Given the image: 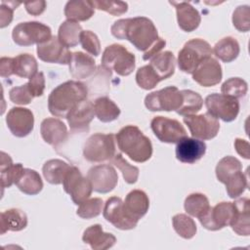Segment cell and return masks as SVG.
I'll return each mask as SVG.
<instances>
[{"instance_id":"cell-8","label":"cell","mask_w":250,"mask_h":250,"mask_svg":"<svg viewBox=\"0 0 250 250\" xmlns=\"http://www.w3.org/2000/svg\"><path fill=\"white\" fill-rule=\"evenodd\" d=\"M183 103L182 92L175 86H169L148 94L145 105L150 111L178 110Z\"/></svg>"},{"instance_id":"cell-1","label":"cell","mask_w":250,"mask_h":250,"mask_svg":"<svg viewBox=\"0 0 250 250\" xmlns=\"http://www.w3.org/2000/svg\"><path fill=\"white\" fill-rule=\"evenodd\" d=\"M110 31L115 38L130 41L144 53L148 51L160 38L153 22L146 17L118 20L111 25Z\"/></svg>"},{"instance_id":"cell-47","label":"cell","mask_w":250,"mask_h":250,"mask_svg":"<svg viewBox=\"0 0 250 250\" xmlns=\"http://www.w3.org/2000/svg\"><path fill=\"white\" fill-rule=\"evenodd\" d=\"M94 8L109 13L112 16H120L127 12L128 4L123 1H104L95 0L92 1Z\"/></svg>"},{"instance_id":"cell-6","label":"cell","mask_w":250,"mask_h":250,"mask_svg":"<svg viewBox=\"0 0 250 250\" xmlns=\"http://www.w3.org/2000/svg\"><path fill=\"white\" fill-rule=\"evenodd\" d=\"M115 154V137L113 134H94L88 138L83 146V156L89 162L97 163L110 160Z\"/></svg>"},{"instance_id":"cell-27","label":"cell","mask_w":250,"mask_h":250,"mask_svg":"<svg viewBox=\"0 0 250 250\" xmlns=\"http://www.w3.org/2000/svg\"><path fill=\"white\" fill-rule=\"evenodd\" d=\"M149 66L158 76L160 81L171 77L175 72L176 59L172 52L165 51L157 54L150 60Z\"/></svg>"},{"instance_id":"cell-55","label":"cell","mask_w":250,"mask_h":250,"mask_svg":"<svg viewBox=\"0 0 250 250\" xmlns=\"http://www.w3.org/2000/svg\"><path fill=\"white\" fill-rule=\"evenodd\" d=\"M234 147L239 155L244 157L245 159L250 158V153H249V143L245 140L242 139H236L234 141Z\"/></svg>"},{"instance_id":"cell-53","label":"cell","mask_w":250,"mask_h":250,"mask_svg":"<svg viewBox=\"0 0 250 250\" xmlns=\"http://www.w3.org/2000/svg\"><path fill=\"white\" fill-rule=\"evenodd\" d=\"M0 75L10 77L13 75V58L2 57L0 60Z\"/></svg>"},{"instance_id":"cell-17","label":"cell","mask_w":250,"mask_h":250,"mask_svg":"<svg viewBox=\"0 0 250 250\" xmlns=\"http://www.w3.org/2000/svg\"><path fill=\"white\" fill-rule=\"evenodd\" d=\"M6 123L14 136L23 138L33 130V113L28 108L12 107L6 116Z\"/></svg>"},{"instance_id":"cell-41","label":"cell","mask_w":250,"mask_h":250,"mask_svg":"<svg viewBox=\"0 0 250 250\" xmlns=\"http://www.w3.org/2000/svg\"><path fill=\"white\" fill-rule=\"evenodd\" d=\"M226 189L230 198H236L241 195L248 188V180L246 174L242 173V170L234 173L225 183Z\"/></svg>"},{"instance_id":"cell-30","label":"cell","mask_w":250,"mask_h":250,"mask_svg":"<svg viewBox=\"0 0 250 250\" xmlns=\"http://www.w3.org/2000/svg\"><path fill=\"white\" fill-rule=\"evenodd\" d=\"M95 13L92 1L73 0L68 1L64 7V15L67 20L84 21L89 20Z\"/></svg>"},{"instance_id":"cell-5","label":"cell","mask_w":250,"mask_h":250,"mask_svg":"<svg viewBox=\"0 0 250 250\" xmlns=\"http://www.w3.org/2000/svg\"><path fill=\"white\" fill-rule=\"evenodd\" d=\"M102 65L109 71L114 70L120 76H128L135 69L136 58L124 46L112 44L104 49Z\"/></svg>"},{"instance_id":"cell-14","label":"cell","mask_w":250,"mask_h":250,"mask_svg":"<svg viewBox=\"0 0 250 250\" xmlns=\"http://www.w3.org/2000/svg\"><path fill=\"white\" fill-rule=\"evenodd\" d=\"M104 218L112 224L116 229L122 230H128L136 228L138 221L131 218L124 207V202L120 197H109L103 210Z\"/></svg>"},{"instance_id":"cell-37","label":"cell","mask_w":250,"mask_h":250,"mask_svg":"<svg viewBox=\"0 0 250 250\" xmlns=\"http://www.w3.org/2000/svg\"><path fill=\"white\" fill-rule=\"evenodd\" d=\"M184 206L188 214H189L192 217H196L197 219L202 217L210 208L207 196L199 192L189 194L186 198Z\"/></svg>"},{"instance_id":"cell-9","label":"cell","mask_w":250,"mask_h":250,"mask_svg":"<svg viewBox=\"0 0 250 250\" xmlns=\"http://www.w3.org/2000/svg\"><path fill=\"white\" fill-rule=\"evenodd\" d=\"M205 105L211 115L225 122L233 121L239 112L238 100L224 94L208 95L205 99Z\"/></svg>"},{"instance_id":"cell-39","label":"cell","mask_w":250,"mask_h":250,"mask_svg":"<svg viewBox=\"0 0 250 250\" xmlns=\"http://www.w3.org/2000/svg\"><path fill=\"white\" fill-rule=\"evenodd\" d=\"M240 170H242V165L237 158L233 156H225L216 166V176L221 183L225 184L230 176Z\"/></svg>"},{"instance_id":"cell-13","label":"cell","mask_w":250,"mask_h":250,"mask_svg":"<svg viewBox=\"0 0 250 250\" xmlns=\"http://www.w3.org/2000/svg\"><path fill=\"white\" fill-rule=\"evenodd\" d=\"M150 127L156 138L162 143L176 144L187 137L185 127L176 119L155 116L150 122Z\"/></svg>"},{"instance_id":"cell-22","label":"cell","mask_w":250,"mask_h":250,"mask_svg":"<svg viewBox=\"0 0 250 250\" xmlns=\"http://www.w3.org/2000/svg\"><path fill=\"white\" fill-rule=\"evenodd\" d=\"M170 4L176 8L177 20L180 28L184 31L191 32L199 26L201 21L200 14L189 3L170 1Z\"/></svg>"},{"instance_id":"cell-40","label":"cell","mask_w":250,"mask_h":250,"mask_svg":"<svg viewBox=\"0 0 250 250\" xmlns=\"http://www.w3.org/2000/svg\"><path fill=\"white\" fill-rule=\"evenodd\" d=\"M175 231L185 239L192 238L196 233L195 222L186 214H177L172 219Z\"/></svg>"},{"instance_id":"cell-25","label":"cell","mask_w":250,"mask_h":250,"mask_svg":"<svg viewBox=\"0 0 250 250\" xmlns=\"http://www.w3.org/2000/svg\"><path fill=\"white\" fill-rule=\"evenodd\" d=\"M68 66L69 72L73 78L85 79L95 72L96 62L92 57L82 52H74L71 55Z\"/></svg>"},{"instance_id":"cell-18","label":"cell","mask_w":250,"mask_h":250,"mask_svg":"<svg viewBox=\"0 0 250 250\" xmlns=\"http://www.w3.org/2000/svg\"><path fill=\"white\" fill-rule=\"evenodd\" d=\"M94 116V104L87 100L80 102L68 112L66 116L70 131L73 133L87 132Z\"/></svg>"},{"instance_id":"cell-10","label":"cell","mask_w":250,"mask_h":250,"mask_svg":"<svg viewBox=\"0 0 250 250\" xmlns=\"http://www.w3.org/2000/svg\"><path fill=\"white\" fill-rule=\"evenodd\" d=\"M62 186L64 191L70 195L72 201L76 205L87 200L93 190L88 178H84L80 170L72 165L63 179Z\"/></svg>"},{"instance_id":"cell-44","label":"cell","mask_w":250,"mask_h":250,"mask_svg":"<svg viewBox=\"0 0 250 250\" xmlns=\"http://www.w3.org/2000/svg\"><path fill=\"white\" fill-rule=\"evenodd\" d=\"M104 201L101 198L95 197L87 199L79 204L76 214L82 219H92L99 216L103 211Z\"/></svg>"},{"instance_id":"cell-24","label":"cell","mask_w":250,"mask_h":250,"mask_svg":"<svg viewBox=\"0 0 250 250\" xmlns=\"http://www.w3.org/2000/svg\"><path fill=\"white\" fill-rule=\"evenodd\" d=\"M124 207L127 214L139 222V220L148 211L149 199L145 191L134 189L127 194L124 201Z\"/></svg>"},{"instance_id":"cell-16","label":"cell","mask_w":250,"mask_h":250,"mask_svg":"<svg viewBox=\"0 0 250 250\" xmlns=\"http://www.w3.org/2000/svg\"><path fill=\"white\" fill-rule=\"evenodd\" d=\"M36 52L41 61L60 64H68L72 55L68 48L56 36H52L48 41L37 45Z\"/></svg>"},{"instance_id":"cell-52","label":"cell","mask_w":250,"mask_h":250,"mask_svg":"<svg viewBox=\"0 0 250 250\" xmlns=\"http://www.w3.org/2000/svg\"><path fill=\"white\" fill-rule=\"evenodd\" d=\"M25 9L28 14L32 16L41 15L46 9V1H34V2H26L24 4Z\"/></svg>"},{"instance_id":"cell-3","label":"cell","mask_w":250,"mask_h":250,"mask_svg":"<svg viewBox=\"0 0 250 250\" xmlns=\"http://www.w3.org/2000/svg\"><path fill=\"white\" fill-rule=\"evenodd\" d=\"M119 149L135 162L143 163L152 155L150 140L134 125H127L119 130L116 135Z\"/></svg>"},{"instance_id":"cell-28","label":"cell","mask_w":250,"mask_h":250,"mask_svg":"<svg viewBox=\"0 0 250 250\" xmlns=\"http://www.w3.org/2000/svg\"><path fill=\"white\" fill-rule=\"evenodd\" d=\"M1 234L6 231H20L27 226L26 214L18 208L8 209L1 213Z\"/></svg>"},{"instance_id":"cell-34","label":"cell","mask_w":250,"mask_h":250,"mask_svg":"<svg viewBox=\"0 0 250 250\" xmlns=\"http://www.w3.org/2000/svg\"><path fill=\"white\" fill-rule=\"evenodd\" d=\"M38 64L35 58L29 54H21L13 58V74L30 79L37 73Z\"/></svg>"},{"instance_id":"cell-20","label":"cell","mask_w":250,"mask_h":250,"mask_svg":"<svg viewBox=\"0 0 250 250\" xmlns=\"http://www.w3.org/2000/svg\"><path fill=\"white\" fill-rule=\"evenodd\" d=\"M206 152V145L195 138L185 137L177 143L176 157L183 163L192 164L198 161Z\"/></svg>"},{"instance_id":"cell-45","label":"cell","mask_w":250,"mask_h":250,"mask_svg":"<svg viewBox=\"0 0 250 250\" xmlns=\"http://www.w3.org/2000/svg\"><path fill=\"white\" fill-rule=\"evenodd\" d=\"M136 82L141 88L145 90H150L160 82V79L149 66V64H147L140 67L137 70Z\"/></svg>"},{"instance_id":"cell-49","label":"cell","mask_w":250,"mask_h":250,"mask_svg":"<svg viewBox=\"0 0 250 250\" xmlns=\"http://www.w3.org/2000/svg\"><path fill=\"white\" fill-rule=\"evenodd\" d=\"M9 98L12 101V103H14L16 104L23 105V104H30V102L35 97L33 96L32 92L30 91V89L26 83V84L12 88L9 92Z\"/></svg>"},{"instance_id":"cell-36","label":"cell","mask_w":250,"mask_h":250,"mask_svg":"<svg viewBox=\"0 0 250 250\" xmlns=\"http://www.w3.org/2000/svg\"><path fill=\"white\" fill-rule=\"evenodd\" d=\"M82 31V27L77 21L66 20L59 28L58 38L67 48L75 47L80 42V34Z\"/></svg>"},{"instance_id":"cell-7","label":"cell","mask_w":250,"mask_h":250,"mask_svg":"<svg viewBox=\"0 0 250 250\" xmlns=\"http://www.w3.org/2000/svg\"><path fill=\"white\" fill-rule=\"evenodd\" d=\"M13 40L20 46L42 44L52 37L49 26L39 21H25L17 24L12 32Z\"/></svg>"},{"instance_id":"cell-23","label":"cell","mask_w":250,"mask_h":250,"mask_svg":"<svg viewBox=\"0 0 250 250\" xmlns=\"http://www.w3.org/2000/svg\"><path fill=\"white\" fill-rule=\"evenodd\" d=\"M82 240L89 244L94 250H105L111 248L115 242L116 238L112 233L104 232L101 225L96 224L85 229Z\"/></svg>"},{"instance_id":"cell-4","label":"cell","mask_w":250,"mask_h":250,"mask_svg":"<svg viewBox=\"0 0 250 250\" xmlns=\"http://www.w3.org/2000/svg\"><path fill=\"white\" fill-rule=\"evenodd\" d=\"M212 54L213 50L208 42L200 38L191 39L179 52L178 66L182 71L192 74L197 66Z\"/></svg>"},{"instance_id":"cell-15","label":"cell","mask_w":250,"mask_h":250,"mask_svg":"<svg viewBox=\"0 0 250 250\" xmlns=\"http://www.w3.org/2000/svg\"><path fill=\"white\" fill-rule=\"evenodd\" d=\"M93 190L99 193H107L114 189L118 182V175L115 169L108 164H102L92 167L87 174Z\"/></svg>"},{"instance_id":"cell-2","label":"cell","mask_w":250,"mask_h":250,"mask_svg":"<svg viewBox=\"0 0 250 250\" xmlns=\"http://www.w3.org/2000/svg\"><path fill=\"white\" fill-rule=\"evenodd\" d=\"M88 90L84 83L69 80L57 86L49 95L48 108L51 114L66 118L68 112L87 99Z\"/></svg>"},{"instance_id":"cell-42","label":"cell","mask_w":250,"mask_h":250,"mask_svg":"<svg viewBox=\"0 0 250 250\" xmlns=\"http://www.w3.org/2000/svg\"><path fill=\"white\" fill-rule=\"evenodd\" d=\"M110 163L115 165L121 172L124 181L127 184H135L139 178V168L129 164L120 153H116L110 160Z\"/></svg>"},{"instance_id":"cell-54","label":"cell","mask_w":250,"mask_h":250,"mask_svg":"<svg viewBox=\"0 0 250 250\" xmlns=\"http://www.w3.org/2000/svg\"><path fill=\"white\" fill-rule=\"evenodd\" d=\"M166 45V41L162 38H159L158 41L148 50L146 51V53H144V56H143V59L145 61H147V60H151L154 56H156L157 54L160 53V51L163 49V47Z\"/></svg>"},{"instance_id":"cell-38","label":"cell","mask_w":250,"mask_h":250,"mask_svg":"<svg viewBox=\"0 0 250 250\" xmlns=\"http://www.w3.org/2000/svg\"><path fill=\"white\" fill-rule=\"evenodd\" d=\"M183 103L181 107L177 110L180 115H192L198 112L203 105V99L201 96L191 90H182Z\"/></svg>"},{"instance_id":"cell-11","label":"cell","mask_w":250,"mask_h":250,"mask_svg":"<svg viewBox=\"0 0 250 250\" xmlns=\"http://www.w3.org/2000/svg\"><path fill=\"white\" fill-rule=\"evenodd\" d=\"M184 122L189 129L191 136L198 140H211L218 135L220 130L218 119L209 112L187 115L184 117Z\"/></svg>"},{"instance_id":"cell-35","label":"cell","mask_w":250,"mask_h":250,"mask_svg":"<svg viewBox=\"0 0 250 250\" xmlns=\"http://www.w3.org/2000/svg\"><path fill=\"white\" fill-rule=\"evenodd\" d=\"M95 115L102 122H111L120 115V108L107 97H101L94 104Z\"/></svg>"},{"instance_id":"cell-19","label":"cell","mask_w":250,"mask_h":250,"mask_svg":"<svg viewBox=\"0 0 250 250\" xmlns=\"http://www.w3.org/2000/svg\"><path fill=\"white\" fill-rule=\"evenodd\" d=\"M223 72L219 62L209 57L205 59L192 73V79L203 87H212L222 80Z\"/></svg>"},{"instance_id":"cell-26","label":"cell","mask_w":250,"mask_h":250,"mask_svg":"<svg viewBox=\"0 0 250 250\" xmlns=\"http://www.w3.org/2000/svg\"><path fill=\"white\" fill-rule=\"evenodd\" d=\"M233 203L235 205V213L229 226L231 227L232 230L237 234L248 236L250 234V201L248 198L243 197L235 200Z\"/></svg>"},{"instance_id":"cell-29","label":"cell","mask_w":250,"mask_h":250,"mask_svg":"<svg viewBox=\"0 0 250 250\" xmlns=\"http://www.w3.org/2000/svg\"><path fill=\"white\" fill-rule=\"evenodd\" d=\"M1 170H0V178H1V186L3 188H10L13 184H16L18 179L21 177L23 167L21 163L14 164L10 155L6 152H1Z\"/></svg>"},{"instance_id":"cell-33","label":"cell","mask_w":250,"mask_h":250,"mask_svg":"<svg viewBox=\"0 0 250 250\" xmlns=\"http://www.w3.org/2000/svg\"><path fill=\"white\" fill-rule=\"evenodd\" d=\"M240 52L237 40L231 36H227L218 41L213 49L215 56L224 62L234 61Z\"/></svg>"},{"instance_id":"cell-43","label":"cell","mask_w":250,"mask_h":250,"mask_svg":"<svg viewBox=\"0 0 250 250\" xmlns=\"http://www.w3.org/2000/svg\"><path fill=\"white\" fill-rule=\"evenodd\" d=\"M248 85L245 80L239 77H232L225 81L221 87V91L224 95L233 97L235 99L242 98L246 95Z\"/></svg>"},{"instance_id":"cell-21","label":"cell","mask_w":250,"mask_h":250,"mask_svg":"<svg viewBox=\"0 0 250 250\" xmlns=\"http://www.w3.org/2000/svg\"><path fill=\"white\" fill-rule=\"evenodd\" d=\"M40 132L43 140L57 148L67 139V128L65 124L57 118H46L42 121Z\"/></svg>"},{"instance_id":"cell-12","label":"cell","mask_w":250,"mask_h":250,"mask_svg":"<svg viewBox=\"0 0 250 250\" xmlns=\"http://www.w3.org/2000/svg\"><path fill=\"white\" fill-rule=\"evenodd\" d=\"M235 213L233 202H220L209 210L198 220L200 224L209 230H219L229 226Z\"/></svg>"},{"instance_id":"cell-50","label":"cell","mask_w":250,"mask_h":250,"mask_svg":"<svg viewBox=\"0 0 250 250\" xmlns=\"http://www.w3.org/2000/svg\"><path fill=\"white\" fill-rule=\"evenodd\" d=\"M20 2L15 1H1L0 8V27L4 28L9 25L13 20V12L20 6Z\"/></svg>"},{"instance_id":"cell-51","label":"cell","mask_w":250,"mask_h":250,"mask_svg":"<svg viewBox=\"0 0 250 250\" xmlns=\"http://www.w3.org/2000/svg\"><path fill=\"white\" fill-rule=\"evenodd\" d=\"M27 85L34 97L42 96L45 90V77L43 72H37L32 76L27 82Z\"/></svg>"},{"instance_id":"cell-48","label":"cell","mask_w":250,"mask_h":250,"mask_svg":"<svg viewBox=\"0 0 250 250\" xmlns=\"http://www.w3.org/2000/svg\"><path fill=\"white\" fill-rule=\"evenodd\" d=\"M80 44L89 54L97 57L101 52V44L98 36L91 30H83L80 34Z\"/></svg>"},{"instance_id":"cell-31","label":"cell","mask_w":250,"mask_h":250,"mask_svg":"<svg viewBox=\"0 0 250 250\" xmlns=\"http://www.w3.org/2000/svg\"><path fill=\"white\" fill-rule=\"evenodd\" d=\"M71 165L61 159H50L43 165L42 172L45 180L52 185L62 184Z\"/></svg>"},{"instance_id":"cell-32","label":"cell","mask_w":250,"mask_h":250,"mask_svg":"<svg viewBox=\"0 0 250 250\" xmlns=\"http://www.w3.org/2000/svg\"><path fill=\"white\" fill-rule=\"evenodd\" d=\"M21 191L28 195H35L43 188V182L40 175L32 169L24 168L21 177L15 184Z\"/></svg>"},{"instance_id":"cell-46","label":"cell","mask_w":250,"mask_h":250,"mask_svg":"<svg viewBox=\"0 0 250 250\" xmlns=\"http://www.w3.org/2000/svg\"><path fill=\"white\" fill-rule=\"evenodd\" d=\"M233 26L240 32H247L250 29V9L247 5L238 6L232 14Z\"/></svg>"}]
</instances>
